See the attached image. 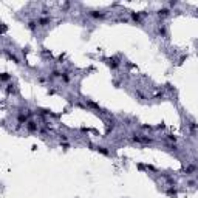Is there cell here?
Wrapping results in <instances>:
<instances>
[{
  "label": "cell",
  "mask_w": 198,
  "mask_h": 198,
  "mask_svg": "<svg viewBox=\"0 0 198 198\" xmlns=\"http://www.w3.org/2000/svg\"><path fill=\"white\" fill-rule=\"evenodd\" d=\"M88 16L91 19H96V20H102L107 17V12H104V11H90L88 12Z\"/></svg>",
  "instance_id": "cell-1"
},
{
  "label": "cell",
  "mask_w": 198,
  "mask_h": 198,
  "mask_svg": "<svg viewBox=\"0 0 198 198\" xmlns=\"http://www.w3.org/2000/svg\"><path fill=\"white\" fill-rule=\"evenodd\" d=\"M25 127H26V130H28V131H31V133H34V131L39 130V124L34 122V121H28V122L25 124Z\"/></svg>",
  "instance_id": "cell-2"
},
{
  "label": "cell",
  "mask_w": 198,
  "mask_h": 198,
  "mask_svg": "<svg viewBox=\"0 0 198 198\" xmlns=\"http://www.w3.org/2000/svg\"><path fill=\"white\" fill-rule=\"evenodd\" d=\"M156 33L160 34L161 37H167V26L164 23H160V25L156 26Z\"/></svg>",
  "instance_id": "cell-3"
},
{
  "label": "cell",
  "mask_w": 198,
  "mask_h": 198,
  "mask_svg": "<svg viewBox=\"0 0 198 198\" xmlns=\"http://www.w3.org/2000/svg\"><path fill=\"white\" fill-rule=\"evenodd\" d=\"M156 16L160 17V19H166V17H169L170 16V11L167 9V8H164V9H160L156 12Z\"/></svg>",
  "instance_id": "cell-4"
},
{
  "label": "cell",
  "mask_w": 198,
  "mask_h": 198,
  "mask_svg": "<svg viewBox=\"0 0 198 198\" xmlns=\"http://www.w3.org/2000/svg\"><path fill=\"white\" fill-rule=\"evenodd\" d=\"M109 63L112 65V67H113V68H116V67H118V62H116L115 59H110V62H109Z\"/></svg>",
  "instance_id": "cell-5"
}]
</instances>
